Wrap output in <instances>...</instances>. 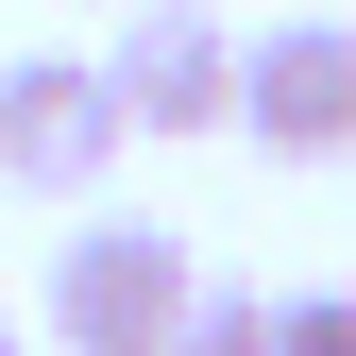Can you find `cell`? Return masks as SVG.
<instances>
[{
  "label": "cell",
  "instance_id": "cell-5",
  "mask_svg": "<svg viewBox=\"0 0 356 356\" xmlns=\"http://www.w3.org/2000/svg\"><path fill=\"white\" fill-rule=\"evenodd\" d=\"M170 356H272V289H187Z\"/></svg>",
  "mask_w": 356,
  "mask_h": 356
},
{
  "label": "cell",
  "instance_id": "cell-7",
  "mask_svg": "<svg viewBox=\"0 0 356 356\" xmlns=\"http://www.w3.org/2000/svg\"><path fill=\"white\" fill-rule=\"evenodd\" d=\"M0 356H34V339H17V305H0Z\"/></svg>",
  "mask_w": 356,
  "mask_h": 356
},
{
  "label": "cell",
  "instance_id": "cell-6",
  "mask_svg": "<svg viewBox=\"0 0 356 356\" xmlns=\"http://www.w3.org/2000/svg\"><path fill=\"white\" fill-rule=\"evenodd\" d=\"M272 356H356V289H272Z\"/></svg>",
  "mask_w": 356,
  "mask_h": 356
},
{
  "label": "cell",
  "instance_id": "cell-1",
  "mask_svg": "<svg viewBox=\"0 0 356 356\" xmlns=\"http://www.w3.org/2000/svg\"><path fill=\"white\" fill-rule=\"evenodd\" d=\"M187 238L136 204H102L85 238H51V356H170V323H187Z\"/></svg>",
  "mask_w": 356,
  "mask_h": 356
},
{
  "label": "cell",
  "instance_id": "cell-2",
  "mask_svg": "<svg viewBox=\"0 0 356 356\" xmlns=\"http://www.w3.org/2000/svg\"><path fill=\"white\" fill-rule=\"evenodd\" d=\"M119 153H136V119H119L102 51H17V68H0V187H34V204H102Z\"/></svg>",
  "mask_w": 356,
  "mask_h": 356
},
{
  "label": "cell",
  "instance_id": "cell-3",
  "mask_svg": "<svg viewBox=\"0 0 356 356\" xmlns=\"http://www.w3.org/2000/svg\"><path fill=\"white\" fill-rule=\"evenodd\" d=\"M238 136L289 153V170L356 153V17H272V34H238Z\"/></svg>",
  "mask_w": 356,
  "mask_h": 356
},
{
  "label": "cell",
  "instance_id": "cell-8",
  "mask_svg": "<svg viewBox=\"0 0 356 356\" xmlns=\"http://www.w3.org/2000/svg\"><path fill=\"white\" fill-rule=\"evenodd\" d=\"M102 17H136V0H102Z\"/></svg>",
  "mask_w": 356,
  "mask_h": 356
},
{
  "label": "cell",
  "instance_id": "cell-4",
  "mask_svg": "<svg viewBox=\"0 0 356 356\" xmlns=\"http://www.w3.org/2000/svg\"><path fill=\"white\" fill-rule=\"evenodd\" d=\"M102 85H119L136 136H238V34H220L204 0H136L119 51H102Z\"/></svg>",
  "mask_w": 356,
  "mask_h": 356
}]
</instances>
